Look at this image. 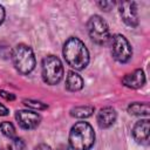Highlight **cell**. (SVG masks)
Here are the masks:
<instances>
[{
	"mask_svg": "<svg viewBox=\"0 0 150 150\" xmlns=\"http://www.w3.org/2000/svg\"><path fill=\"white\" fill-rule=\"evenodd\" d=\"M63 56L66 62L76 70L84 69L89 62V52L86 45L77 38H69L63 45Z\"/></svg>",
	"mask_w": 150,
	"mask_h": 150,
	"instance_id": "1",
	"label": "cell"
},
{
	"mask_svg": "<svg viewBox=\"0 0 150 150\" xmlns=\"http://www.w3.org/2000/svg\"><path fill=\"white\" fill-rule=\"evenodd\" d=\"M95 142V132L87 122L75 123L69 132V145L73 150H89Z\"/></svg>",
	"mask_w": 150,
	"mask_h": 150,
	"instance_id": "2",
	"label": "cell"
},
{
	"mask_svg": "<svg viewBox=\"0 0 150 150\" xmlns=\"http://www.w3.org/2000/svg\"><path fill=\"white\" fill-rule=\"evenodd\" d=\"M11 57L15 69L23 75L29 74L35 67L34 53L32 48L27 45L20 43L15 46L11 53Z\"/></svg>",
	"mask_w": 150,
	"mask_h": 150,
	"instance_id": "3",
	"label": "cell"
},
{
	"mask_svg": "<svg viewBox=\"0 0 150 150\" xmlns=\"http://www.w3.org/2000/svg\"><path fill=\"white\" fill-rule=\"evenodd\" d=\"M41 75L47 84L54 86L59 83L63 76V66L59 57L48 55L42 60Z\"/></svg>",
	"mask_w": 150,
	"mask_h": 150,
	"instance_id": "4",
	"label": "cell"
},
{
	"mask_svg": "<svg viewBox=\"0 0 150 150\" xmlns=\"http://www.w3.org/2000/svg\"><path fill=\"white\" fill-rule=\"evenodd\" d=\"M87 28H88V34L90 39L97 45H101V46L107 45L111 39L109 27L100 15L90 16L87 23Z\"/></svg>",
	"mask_w": 150,
	"mask_h": 150,
	"instance_id": "5",
	"label": "cell"
},
{
	"mask_svg": "<svg viewBox=\"0 0 150 150\" xmlns=\"http://www.w3.org/2000/svg\"><path fill=\"white\" fill-rule=\"evenodd\" d=\"M111 54L114 59L121 63L128 62L132 55V49L125 36L121 34L114 35L111 39Z\"/></svg>",
	"mask_w": 150,
	"mask_h": 150,
	"instance_id": "6",
	"label": "cell"
},
{
	"mask_svg": "<svg viewBox=\"0 0 150 150\" xmlns=\"http://www.w3.org/2000/svg\"><path fill=\"white\" fill-rule=\"evenodd\" d=\"M15 118L19 125L27 130L35 129L40 124V121H41V117L38 112L28 111V110H18L15 112Z\"/></svg>",
	"mask_w": 150,
	"mask_h": 150,
	"instance_id": "7",
	"label": "cell"
},
{
	"mask_svg": "<svg viewBox=\"0 0 150 150\" xmlns=\"http://www.w3.org/2000/svg\"><path fill=\"white\" fill-rule=\"evenodd\" d=\"M120 14L122 20L130 27H136L138 25L137 7L134 1H124L120 4Z\"/></svg>",
	"mask_w": 150,
	"mask_h": 150,
	"instance_id": "8",
	"label": "cell"
},
{
	"mask_svg": "<svg viewBox=\"0 0 150 150\" xmlns=\"http://www.w3.org/2000/svg\"><path fill=\"white\" fill-rule=\"evenodd\" d=\"M149 120H141L136 122L132 128V137L139 144H149Z\"/></svg>",
	"mask_w": 150,
	"mask_h": 150,
	"instance_id": "9",
	"label": "cell"
},
{
	"mask_svg": "<svg viewBox=\"0 0 150 150\" xmlns=\"http://www.w3.org/2000/svg\"><path fill=\"white\" fill-rule=\"evenodd\" d=\"M96 121H97L98 127L102 129H107V128L111 127L116 121L115 109L111 107H104V108L100 109V111L97 112Z\"/></svg>",
	"mask_w": 150,
	"mask_h": 150,
	"instance_id": "10",
	"label": "cell"
},
{
	"mask_svg": "<svg viewBox=\"0 0 150 150\" xmlns=\"http://www.w3.org/2000/svg\"><path fill=\"white\" fill-rule=\"evenodd\" d=\"M145 82V75L142 69H136L129 74H127L122 79V83L131 89H138L141 88Z\"/></svg>",
	"mask_w": 150,
	"mask_h": 150,
	"instance_id": "11",
	"label": "cell"
},
{
	"mask_svg": "<svg viewBox=\"0 0 150 150\" xmlns=\"http://www.w3.org/2000/svg\"><path fill=\"white\" fill-rule=\"evenodd\" d=\"M83 87L82 77L75 71H68L66 77V89L69 91H79Z\"/></svg>",
	"mask_w": 150,
	"mask_h": 150,
	"instance_id": "12",
	"label": "cell"
},
{
	"mask_svg": "<svg viewBox=\"0 0 150 150\" xmlns=\"http://www.w3.org/2000/svg\"><path fill=\"white\" fill-rule=\"evenodd\" d=\"M128 111H129V114L135 115V116H148L149 115V105L146 103L135 102L128 107Z\"/></svg>",
	"mask_w": 150,
	"mask_h": 150,
	"instance_id": "13",
	"label": "cell"
},
{
	"mask_svg": "<svg viewBox=\"0 0 150 150\" xmlns=\"http://www.w3.org/2000/svg\"><path fill=\"white\" fill-rule=\"evenodd\" d=\"M94 112V107L91 105H81V107H75L70 110V115L73 117L77 118H86L91 116Z\"/></svg>",
	"mask_w": 150,
	"mask_h": 150,
	"instance_id": "14",
	"label": "cell"
},
{
	"mask_svg": "<svg viewBox=\"0 0 150 150\" xmlns=\"http://www.w3.org/2000/svg\"><path fill=\"white\" fill-rule=\"evenodd\" d=\"M0 129H1V132L8 137V138H14L15 136V129H14V125L11 123V122H2L0 124Z\"/></svg>",
	"mask_w": 150,
	"mask_h": 150,
	"instance_id": "15",
	"label": "cell"
},
{
	"mask_svg": "<svg viewBox=\"0 0 150 150\" xmlns=\"http://www.w3.org/2000/svg\"><path fill=\"white\" fill-rule=\"evenodd\" d=\"M25 149H26V144L23 139L19 137L12 138V141L8 144V150H25Z\"/></svg>",
	"mask_w": 150,
	"mask_h": 150,
	"instance_id": "16",
	"label": "cell"
},
{
	"mask_svg": "<svg viewBox=\"0 0 150 150\" xmlns=\"http://www.w3.org/2000/svg\"><path fill=\"white\" fill-rule=\"evenodd\" d=\"M23 103L27 105V107H30V108H34V109H46L47 105L41 103V102H38V101H32V100H25Z\"/></svg>",
	"mask_w": 150,
	"mask_h": 150,
	"instance_id": "17",
	"label": "cell"
},
{
	"mask_svg": "<svg viewBox=\"0 0 150 150\" xmlns=\"http://www.w3.org/2000/svg\"><path fill=\"white\" fill-rule=\"evenodd\" d=\"M97 5H98L102 9L109 11V9L114 6V2H111V1H100V2H97Z\"/></svg>",
	"mask_w": 150,
	"mask_h": 150,
	"instance_id": "18",
	"label": "cell"
},
{
	"mask_svg": "<svg viewBox=\"0 0 150 150\" xmlns=\"http://www.w3.org/2000/svg\"><path fill=\"white\" fill-rule=\"evenodd\" d=\"M0 94H1V96L5 97L6 100H11V101H13V100L15 98V96H14L13 94H11V93H6V91H4V90H1Z\"/></svg>",
	"mask_w": 150,
	"mask_h": 150,
	"instance_id": "19",
	"label": "cell"
},
{
	"mask_svg": "<svg viewBox=\"0 0 150 150\" xmlns=\"http://www.w3.org/2000/svg\"><path fill=\"white\" fill-rule=\"evenodd\" d=\"M34 150H53V149L47 144H39L34 148Z\"/></svg>",
	"mask_w": 150,
	"mask_h": 150,
	"instance_id": "20",
	"label": "cell"
},
{
	"mask_svg": "<svg viewBox=\"0 0 150 150\" xmlns=\"http://www.w3.org/2000/svg\"><path fill=\"white\" fill-rule=\"evenodd\" d=\"M8 114V109L0 103V116H6Z\"/></svg>",
	"mask_w": 150,
	"mask_h": 150,
	"instance_id": "21",
	"label": "cell"
},
{
	"mask_svg": "<svg viewBox=\"0 0 150 150\" xmlns=\"http://www.w3.org/2000/svg\"><path fill=\"white\" fill-rule=\"evenodd\" d=\"M4 19H5V9H4V7L0 5V25L2 23Z\"/></svg>",
	"mask_w": 150,
	"mask_h": 150,
	"instance_id": "22",
	"label": "cell"
},
{
	"mask_svg": "<svg viewBox=\"0 0 150 150\" xmlns=\"http://www.w3.org/2000/svg\"><path fill=\"white\" fill-rule=\"evenodd\" d=\"M59 150H69V149H68L67 146H61V148H60Z\"/></svg>",
	"mask_w": 150,
	"mask_h": 150,
	"instance_id": "23",
	"label": "cell"
}]
</instances>
